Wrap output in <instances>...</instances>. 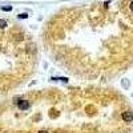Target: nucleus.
I'll use <instances>...</instances> for the list:
<instances>
[{
  "instance_id": "obj_1",
  "label": "nucleus",
  "mask_w": 133,
  "mask_h": 133,
  "mask_svg": "<svg viewBox=\"0 0 133 133\" xmlns=\"http://www.w3.org/2000/svg\"><path fill=\"white\" fill-rule=\"evenodd\" d=\"M29 101L28 100H20V101H18V108L20 110H27L29 108Z\"/></svg>"
},
{
  "instance_id": "obj_2",
  "label": "nucleus",
  "mask_w": 133,
  "mask_h": 133,
  "mask_svg": "<svg viewBox=\"0 0 133 133\" xmlns=\"http://www.w3.org/2000/svg\"><path fill=\"white\" fill-rule=\"evenodd\" d=\"M121 117L125 122H132L133 121V113L129 112V110H128V112H122Z\"/></svg>"
},
{
  "instance_id": "obj_3",
  "label": "nucleus",
  "mask_w": 133,
  "mask_h": 133,
  "mask_svg": "<svg viewBox=\"0 0 133 133\" xmlns=\"http://www.w3.org/2000/svg\"><path fill=\"white\" fill-rule=\"evenodd\" d=\"M6 27H7V21L0 19V28H6Z\"/></svg>"
},
{
  "instance_id": "obj_4",
  "label": "nucleus",
  "mask_w": 133,
  "mask_h": 133,
  "mask_svg": "<svg viewBox=\"0 0 133 133\" xmlns=\"http://www.w3.org/2000/svg\"><path fill=\"white\" fill-rule=\"evenodd\" d=\"M28 18V13H21V15H19V19H27Z\"/></svg>"
},
{
  "instance_id": "obj_5",
  "label": "nucleus",
  "mask_w": 133,
  "mask_h": 133,
  "mask_svg": "<svg viewBox=\"0 0 133 133\" xmlns=\"http://www.w3.org/2000/svg\"><path fill=\"white\" fill-rule=\"evenodd\" d=\"M1 9H3V11H11L12 7H1Z\"/></svg>"
},
{
  "instance_id": "obj_6",
  "label": "nucleus",
  "mask_w": 133,
  "mask_h": 133,
  "mask_svg": "<svg viewBox=\"0 0 133 133\" xmlns=\"http://www.w3.org/2000/svg\"><path fill=\"white\" fill-rule=\"evenodd\" d=\"M129 8H130V11H133V1H130V4H129Z\"/></svg>"
},
{
  "instance_id": "obj_7",
  "label": "nucleus",
  "mask_w": 133,
  "mask_h": 133,
  "mask_svg": "<svg viewBox=\"0 0 133 133\" xmlns=\"http://www.w3.org/2000/svg\"><path fill=\"white\" fill-rule=\"evenodd\" d=\"M39 133H49V132H47V130H39Z\"/></svg>"
}]
</instances>
